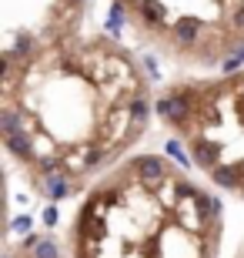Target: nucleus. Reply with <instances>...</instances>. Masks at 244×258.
I'll list each match as a JSON object with an SVG mask.
<instances>
[{
    "label": "nucleus",
    "instance_id": "1",
    "mask_svg": "<svg viewBox=\"0 0 244 258\" xmlns=\"http://www.w3.org/2000/svg\"><path fill=\"white\" fill-rule=\"evenodd\" d=\"M154 117L144 64L107 34H77L0 64V138L44 201L84 195L131 158Z\"/></svg>",
    "mask_w": 244,
    "mask_h": 258
},
{
    "label": "nucleus",
    "instance_id": "2",
    "mask_svg": "<svg viewBox=\"0 0 244 258\" xmlns=\"http://www.w3.org/2000/svg\"><path fill=\"white\" fill-rule=\"evenodd\" d=\"M64 245L70 258H221L224 208L168 154L141 151L80 195Z\"/></svg>",
    "mask_w": 244,
    "mask_h": 258
},
{
    "label": "nucleus",
    "instance_id": "3",
    "mask_svg": "<svg viewBox=\"0 0 244 258\" xmlns=\"http://www.w3.org/2000/svg\"><path fill=\"white\" fill-rule=\"evenodd\" d=\"M157 121L207 181L244 201V67L168 84L157 94Z\"/></svg>",
    "mask_w": 244,
    "mask_h": 258
},
{
    "label": "nucleus",
    "instance_id": "4",
    "mask_svg": "<svg viewBox=\"0 0 244 258\" xmlns=\"http://www.w3.org/2000/svg\"><path fill=\"white\" fill-rule=\"evenodd\" d=\"M134 37L201 74L244 67V0H111Z\"/></svg>",
    "mask_w": 244,
    "mask_h": 258
},
{
    "label": "nucleus",
    "instance_id": "5",
    "mask_svg": "<svg viewBox=\"0 0 244 258\" xmlns=\"http://www.w3.org/2000/svg\"><path fill=\"white\" fill-rule=\"evenodd\" d=\"M91 0H0V64L77 37Z\"/></svg>",
    "mask_w": 244,
    "mask_h": 258
},
{
    "label": "nucleus",
    "instance_id": "6",
    "mask_svg": "<svg viewBox=\"0 0 244 258\" xmlns=\"http://www.w3.org/2000/svg\"><path fill=\"white\" fill-rule=\"evenodd\" d=\"M4 258H70L67 245H57L50 235H27L20 241H10Z\"/></svg>",
    "mask_w": 244,
    "mask_h": 258
},
{
    "label": "nucleus",
    "instance_id": "7",
    "mask_svg": "<svg viewBox=\"0 0 244 258\" xmlns=\"http://www.w3.org/2000/svg\"><path fill=\"white\" fill-rule=\"evenodd\" d=\"M234 258H244V241L237 245V251H234Z\"/></svg>",
    "mask_w": 244,
    "mask_h": 258
}]
</instances>
